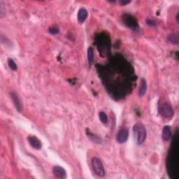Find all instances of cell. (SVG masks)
Masks as SVG:
<instances>
[{
	"instance_id": "8fae6325",
	"label": "cell",
	"mask_w": 179,
	"mask_h": 179,
	"mask_svg": "<svg viewBox=\"0 0 179 179\" xmlns=\"http://www.w3.org/2000/svg\"><path fill=\"white\" fill-rule=\"evenodd\" d=\"M167 41L170 43L178 45L179 43V37L178 34H171L167 37Z\"/></svg>"
},
{
	"instance_id": "5bb4252c",
	"label": "cell",
	"mask_w": 179,
	"mask_h": 179,
	"mask_svg": "<svg viewBox=\"0 0 179 179\" xmlns=\"http://www.w3.org/2000/svg\"><path fill=\"white\" fill-rule=\"evenodd\" d=\"M8 67H10L11 69L13 70V71L17 70V69H18L17 64H16V62H15V61L12 58L8 59Z\"/></svg>"
},
{
	"instance_id": "4fadbf2b",
	"label": "cell",
	"mask_w": 179,
	"mask_h": 179,
	"mask_svg": "<svg viewBox=\"0 0 179 179\" xmlns=\"http://www.w3.org/2000/svg\"><path fill=\"white\" fill-rule=\"evenodd\" d=\"M99 118L101 123L104 124H107L108 123V117L105 113L104 111H100L99 113Z\"/></svg>"
},
{
	"instance_id": "8992f818",
	"label": "cell",
	"mask_w": 179,
	"mask_h": 179,
	"mask_svg": "<svg viewBox=\"0 0 179 179\" xmlns=\"http://www.w3.org/2000/svg\"><path fill=\"white\" fill-rule=\"evenodd\" d=\"M28 139L30 146L32 148L36 149V150H40L42 148V144H41V141L37 137L34 136H28Z\"/></svg>"
},
{
	"instance_id": "9a60e30c",
	"label": "cell",
	"mask_w": 179,
	"mask_h": 179,
	"mask_svg": "<svg viewBox=\"0 0 179 179\" xmlns=\"http://www.w3.org/2000/svg\"><path fill=\"white\" fill-rule=\"evenodd\" d=\"M49 32L50 34L55 35V34H58L59 32V29L58 28H55V27H53V28H50L49 29Z\"/></svg>"
},
{
	"instance_id": "2e32d148",
	"label": "cell",
	"mask_w": 179,
	"mask_h": 179,
	"mask_svg": "<svg viewBox=\"0 0 179 179\" xmlns=\"http://www.w3.org/2000/svg\"><path fill=\"white\" fill-rule=\"evenodd\" d=\"M5 11H6V10L4 9V8L3 2L1 1L0 2V16H1L2 18L4 16Z\"/></svg>"
},
{
	"instance_id": "6da1fadb",
	"label": "cell",
	"mask_w": 179,
	"mask_h": 179,
	"mask_svg": "<svg viewBox=\"0 0 179 179\" xmlns=\"http://www.w3.org/2000/svg\"><path fill=\"white\" fill-rule=\"evenodd\" d=\"M134 136L137 144L141 145L145 141L146 138V130L141 123H136L133 127Z\"/></svg>"
},
{
	"instance_id": "5b68a950",
	"label": "cell",
	"mask_w": 179,
	"mask_h": 179,
	"mask_svg": "<svg viewBox=\"0 0 179 179\" xmlns=\"http://www.w3.org/2000/svg\"><path fill=\"white\" fill-rule=\"evenodd\" d=\"M53 174L56 178H65L67 177L66 171L60 166H55L53 168Z\"/></svg>"
},
{
	"instance_id": "ba28073f",
	"label": "cell",
	"mask_w": 179,
	"mask_h": 179,
	"mask_svg": "<svg viewBox=\"0 0 179 179\" xmlns=\"http://www.w3.org/2000/svg\"><path fill=\"white\" fill-rule=\"evenodd\" d=\"M10 96H11V98L12 101H13V103L14 104L15 107H16V109L19 112H21V111H22V105H21V103H20V101L19 100L18 97L16 93H14V92H11Z\"/></svg>"
},
{
	"instance_id": "3957f363",
	"label": "cell",
	"mask_w": 179,
	"mask_h": 179,
	"mask_svg": "<svg viewBox=\"0 0 179 179\" xmlns=\"http://www.w3.org/2000/svg\"><path fill=\"white\" fill-rule=\"evenodd\" d=\"M159 113L165 118H171L174 115L172 107L168 103H164L159 106Z\"/></svg>"
},
{
	"instance_id": "9c48e42d",
	"label": "cell",
	"mask_w": 179,
	"mask_h": 179,
	"mask_svg": "<svg viewBox=\"0 0 179 179\" xmlns=\"http://www.w3.org/2000/svg\"><path fill=\"white\" fill-rule=\"evenodd\" d=\"M162 139L164 140L165 141H168L170 140L171 137V127L168 125H166V126H165L163 128V130H162Z\"/></svg>"
},
{
	"instance_id": "e0dca14e",
	"label": "cell",
	"mask_w": 179,
	"mask_h": 179,
	"mask_svg": "<svg viewBox=\"0 0 179 179\" xmlns=\"http://www.w3.org/2000/svg\"><path fill=\"white\" fill-rule=\"evenodd\" d=\"M146 23H147V25H149L150 27H155V26H156V23H155L153 20H152L147 19V20H146Z\"/></svg>"
},
{
	"instance_id": "52a82bcc",
	"label": "cell",
	"mask_w": 179,
	"mask_h": 179,
	"mask_svg": "<svg viewBox=\"0 0 179 179\" xmlns=\"http://www.w3.org/2000/svg\"><path fill=\"white\" fill-rule=\"evenodd\" d=\"M88 16V11L86 10L85 8H80L78 11V13H77V20H78V22L80 24L83 23L85 21V20L87 19Z\"/></svg>"
},
{
	"instance_id": "277c9868",
	"label": "cell",
	"mask_w": 179,
	"mask_h": 179,
	"mask_svg": "<svg viewBox=\"0 0 179 179\" xmlns=\"http://www.w3.org/2000/svg\"><path fill=\"white\" fill-rule=\"evenodd\" d=\"M129 137V131L125 128L119 130L116 136V141L119 144H124L126 142Z\"/></svg>"
},
{
	"instance_id": "ac0fdd59",
	"label": "cell",
	"mask_w": 179,
	"mask_h": 179,
	"mask_svg": "<svg viewBox=\"0 0 179 179\" xmlns=\"http://www.w3.org/2000/svg\"><path fill=\"white\" fill-rule=\"evenodd\" d=\"M119 3H120L121 5L125 6V5H126V4H130V1H128V0H120V1L119 2Z\"/></svg>"
},
{
	"instance_id": "7a4b0ae2",
	"label": "cell",
	"mask_w": 179,
	"mask_h": 179,
	"mask_svg": "<svg viewBox=\"0 0 179 179\" xmlns=\"http://www.w3.org/2000/svg\"><path fill=\"white\" fill-rule=\"evenodd\" d=\"M92 166L95 174L100 177H103L105 175V170L101 161L96 157L92 159Z\"/></svg>"
},
{
	"instance_id": "7c38bea8",
	"label": "cell",
	"mask_w": 179,
	"mask_h": 179,
	"mask_svg": "<svg viewBox=\"0 0 179 179\" xmlns=\"http://www.w3.org/2000/svg\"><path fill=\"white\" fill-rule=\"evenodd\" d=\"M93 59H94V52H93V49L92 48H89L88 50V63L90 66H91V64L93 62Z\"/></svg>"
},
{
	"instance_id": "30bf717a",
	"label": "cell",
	"mask_w": 179,
	"mask_h": 179,
	"mask_svg": "<svg viewBox=\"0 0 179 179\" xmlns=\"http://www.w3.org/2000/svg\"><path fill=\"white\" fill-rule=\"evenodd\" d=\"M146 90H147V82H146V80L144 79H141L138 92L139 96L140 97H144L146 94Z\"/></svg>"
}]
</instances>
